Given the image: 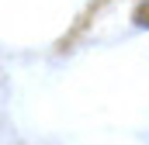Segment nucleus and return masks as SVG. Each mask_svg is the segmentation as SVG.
Instances as JSON below:
<instances>
[{
  "mask_svg": "<svg viewBox=\"0 0 149 145\" xmlns=\"http://www.w3.org/2000/svg\"><path fill=\"white\" fill-rule=\"evenodd\" d=\"M135 24H142V28H149V3H142V7L135 10Z\"/></svg>",
  "mask_w": 149,
  "mask_h": 145,
  "instance_id": "obj_1",
  "label": "nucleus"
}]
</instances>
